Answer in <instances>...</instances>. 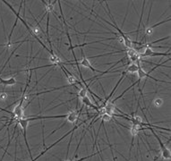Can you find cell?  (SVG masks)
<instances>
[{
	"label": "cell",
	"mask_w": 171,
	"mask_h": 161,
	"mask_svg": "<svg viewBox=\"0 0 171 161\" xmlns=\"http://www.w3.org/2000/svg\"><path fill=\"white\" fill-rule=\"evenodd\" d=\"M143 45V44H142ZM144 46V45H143ZM145 47V46H144ZM140 55V57L141 58H145V57H153V56H170V51H168V53H162V52H156L154 51L152 48L149 47H145V49L144 51Z\"/></svg>",
	"instance_id": "cell-1"
},
{
	"label": "cell",
	"mask_w": 171,
	"mask_h": 161,
	"mask_svg": "<svg viewBox=\"0 0 171 161\" xmlns=\"http://www.w3.org/2000/svg\"><path fill=\"white\" fill-rule=\"evenodd\" d=\"M137 70H138V66L136 65V63H132L129 64L128 66H126V69L125 70L127 73L130 72V73H135L137 72Z\"/></svg>",
	"instance_id": "cell-8"
},
{
	"label": "cell",
	"mask_w": 171,
	"mask_h": 161,
	"mask_svg": "<svg viewBox=\"0 0 171 161\" xmlns=\"http://www.w3.org/2000/svg\"><path fill=\"white\" fill-rule=\"evenodd\" d=\"M7 98H8L7 93H6V92H0V100L5 101V100H7Z\"/></svg>",
	"instance_id": "cell-11"
},
{
	"label": "cell",
	"mask_w": 171,
	"mask_h": 161,
	"mask_svg": "<svg viewBox=\"0 0 171 161\" xmlns=\"http://www.w3.org/2000/svg\"><path fill=\"white\" fill-rule=\"evenodd\" d=\"M0 83H2L4 86H13L17 82L15 77H11L9 79H3L2 77H0Z\"/></svg>",
	"instance_id": "cell-6"
},
{
	"label": "cell",
	"mask_w": 171,
	"mask_h": 161,
	"mask_svg": "<svg viewBox=\"0 0 171 161\" xmlns=\"http://www.w3.org/2000/svg\"><path fill=\"white\" fill-rule=\"evenodd\" d=\"M79 112H77V111H71V112L69 114H67L66 116V120L67 122L71 123H76L77 119H78V115Z\"/></svg>",
	"instance_id": "cell-4"
},
{
	"label": "cell",
	"mask_w": 171,
	"mask_h": 161,
	"mask_svg": "<svg viewBox=\"0 0 171 161\" xmlns=\"http://www.w3.org/2000/svg\"><path fill=\"white\" fill-rule=\"evenodd\" d=\"M82 60L81 61H79L78 60V63L79 64H81L82 66H84V67H86V68H89L91 71H92V72H99V73H101V71H99V70H97V69H95L92 66H91V64L90 63V61H89V59L85 56V55H84V52H83V49H82Z\"/></svg>",
	"instance_id": "cell-3"
},
{
	"label": "cell",
	"mask_w": 171,
	"mask_h": 161,
	"mask_svg": "<svg viewBox=\"0 0 171 161\" xmlns=\"http://www.w3.org/2000/svg\"><path fill=\"white\" fill-rule=\"evenodd\" d=\"M101 121L102 122H108L109 120L111 119V116H108V115H107V114H104V115H102V116H101Z\"/></svg>",
	"instance_id": "cell-12"
},
{
	"label": "cell",
	"mask_w": 171,
	"mask_h": 161,
	"mask_svg": "<svg viewBox=\"0 0 171 161\" xmlns=\"http://www.w3.org/2000/svg\"><path fill=\"white\" fill-rule=\"evenodd\" d=\"M153 32V29H151V27L147 28V29H145V35L146 36H151Z\"/></svg>",
	"instance_id": "cell-13"
},
{
	"label": "cell",
	"mask_w": 171,
	"mask_h": 161,
	"mask_svg": "<svg viewBox=\"0 0 171 161\" xmlns=\"http://www.w3.org/2000/svg\"><path fill=\"white\" fill-rule=\"evenodd\" d=\"M82 102L83 103L84 106H86V107H91V108L95 109V110H97V111L99 110V107H98V106H96V105H94V104L91 103V100L89 98L88 96H85V97L82 98Z\"/></svg>",
	"instance_id": "cell-5"
},
{
	"label": "cell",
	"mask_w": 171,
	"mask_h": 161,
	"mask_svg": "<svg viewBox=\"0 0 171 161\" xmlns=\"http://www.w3.org/2000/svg\"><path fill=\"white\" fill-rule=\"evenodd\" d=\"M85 96H87V90L85 87H81V90H79V91L77 93V97L82 98Z\"/></svg>",
	"instance_id": "cell-9"
},
{
	"label": "cell",
	"mask_w": 171,
	"mask_h": 161,
	"mask_svg": "<svg viewBox=\"0 0 171 161\" xmlns=\"http://www.w3.org/2000/svg\"><path fill=\"white\" fill-rule=\"evenodd\" d=\"M143 129H144L143 127H142V126H140L138 125H133L132 127L130 128V132H131V134L133 136V138L135 137V136L139 133V132L141 130H143Z\"/></svg>",
	"instance_id": "cell-7"
},
{
	"label": "cell",
	"mask_w": 171,
	"mask_h": 161,
	"mask_svg": "<svg viewBox=\"0 0 171 161\" xmlns=\"http://www.w3.org/2000/svg\"><path fill=\"white\" fill-rule=\"evenodd\" d=\"M153 104H154V106L156 107H160L163 104V100H162V98H156L155 100H153Z\"/></svg>",
	"instance_id": "cell-10"
},
{
	"label": "cell",
	"mask_w": 171,
	"mask_h": 161,
	"mask_svg": "<svg viewBox=\"0 0 171 161\" xmlns=\"http://www.w3.org/2000/svg\"><path fill=\"white\" fill-rule=\"evenodd\" d=\"M146 129H150L151 131V132L154 134V136H155V138L158 140V143H160V145H161V154H162V158H164V159H169L170 158V151H169V150L168 148L164 145V143L161 141V140L158 138V136L155 133V132H154V130L152 129V127H148V128H146Z\"/></svg>",
	"instance_id": "cell-2"
}]
</instances>
